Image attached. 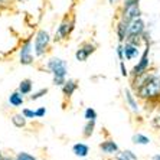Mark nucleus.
<instances>
[{
	"mask_svg": "<svg viewBox=\"0 0 160 160\" xmlns=\"http://www.w3.org/2000/svg\"><path fill=\"white\" fill-rule=\"evenodd\" d=\"M22 114L26 117V118H35V117H36V112H35L33 110H29V108H23Z\"/></svg>",
	"mask_w": 160,
	"mask_h": 160,
	"instance_id": "nucleus-24",
	"label": "nucleus"
},
{
	"mask_svg": "<svg viewBox=\"0 0 160 160\" xmlns=\"http://www.w3.org/2000/svg\"><path fill=\"white\" fill-rule=\"evenodd\" d=\"M77 89H78V84H77V81H74V79H68L62 85V92L67 98H71Z\"/></svg>",
	"mask_w": 160,
	"mask_h": 160,
	"instance_id": "nucleus-10",
	"label": "nucleus"
},
{
	"mask_svg": "<svg viewBox=\"0 0 160 160\" xmlns=\"http://www.w3.org/2000/svg\"><path fill=\"white\" fill-rule=\"evenodd\" d=\"M9 104L12 107H20L23 104V95L19 91H15L9 95Z\"/></svg>",
	"mask_w": 160,
	"mask_h": 160,
	"instance_id": "nucleus-14",
	"label": "nucleus"
},
{
	"mask_svg": "<svg viewBox=\"0 0 160 160\" xmlns=\"http://www.w3.org/2000/svg\"><path fill=\"white\" fill-rule=\"evenodd\" d=\"M108 2H110V3H111V4H112V3H114V0H108Z\"/></svg>",
	"mask_w": 160,
	"mask_h": 160,
	"instance_id": "nucleus-33",
	"label": "nucleus"
},
{
	"mask_svg": "<svg viewBox=\"0 0 160 160\" xmlns=\"http://www.w3.org/2000/svg\"><path fill=\"white\" fill-rule=\"evenodd\" d=\"M100 149L102 150L104 153H107V154H114V153L118 152V146H117V143L111 142V140H107V142L101 143Z\"/></svg>",
	"mask_w": 160,
	"mask_h": 160,
	"instance_id": "nucleus-13",
	"label": "nucleus"
},
{
	"mask_svg": "<svg viewBox=\"0 0 160 160\" xmlns=\"http://www.w3.org/2000/svg\"><path fill=\"white\" fill-rule=\"evenodd\" d=\"M137 95L144 100H153L160 97V77L159 75H147L140 87L137 88Z\"/></svg>",
	"mask_w": 160,
	"mask_h": 160,
	"instance_id": "nucleus-1",
	"label": "nucleus"
},
{
	"mask_svg": "<svg viewBox=\"0 0 160 160\" xmlns=\"http://www.w3.org/2000/svg\"><path fill=\"white\" fill-rule=\"evenodd\" d=\"M143 33H144V22H143L140 18H136L127 23V38L128 36H143Z\"/></svg>",
	"mask_w": 160,
	"mask_h": 160,
	"instance_id": "nucleus-6",
	"label": "nucleus"
},
{
	"mask_svg": "<svg viewBox=\"0 0 160 160\" xmlns=\"http://www.w3.org/2000/svg\"><path fill=\"white\" fill-rule=\"evenodd\" d=\"M32 88H33V82H32V79L26 78V79H22V81H20L18 91L22 94V95H28V94L32 92Z\"/></svg>",
	"mask_w": 160,
	"mask_h": 160,
	"instance_id": "nucleus-12",
	"label": "nucleus"
},
{
	"mask_svg": "<svg viewBox=\"0 0 160 160\" xmlns=\"http://www.w3.org/2000/svg\"><path fill=\"white\" fill-rule=\"evenodd\" d=\"M49 43H51V36L46 30L41 29L36 33L35 38V55L36 56H43L45 52L48 51Z\"/></svg>",
	"mask_w": 160,
	"mask_h": 160,
	"instance_id": "nucleus-4",
	"label": "nucleus"
},
{
	"mask_svg": "<svg viewBox=\"0 0 160 160\" xmlns=\"http://www.w3.org/2000/svg\"><path fill=\"white\" fill-rule=\"evenodd\" d=\"M133 142L136 143V144H147L150 140L146 137V136H143V134H134V136H133Z\"/></svg>",
	"mask_w": 160,
	"mask_h": 160,
	"instance_id": "nucleus-21",
	"label": "nucleus"
},
{
	"mask_svg": "<svg viewBox=\"0 0 160 160\" xmlns=\"http://www.w3.org/2000/svg\"><path fill=\"white\" fill-rule=\"evenodd\" d=\"M4 2H6V0H0V4H2V3H4Z\"/></svg>",
	"mask_w": 160,
	"mask_h": 160,
	"instance_id": "nucleus-32",
	"label": "nucleus"
},
{
	"mask_svg": "<svg viewBox=\"0 0 160 160\" xmlns=\"http://www.w3.org/2000/svg\"><path fill=\"white\" fill-rule=\"evenodd\" d=\"M84 118H85L87 121H95V120H97V111H95L94 108L88 107L85 111H84Z\"/></svg>",
	"mask_w": 160,
	"mask_h": 160,
	"instance_id": "nucleus-19",
	"label": "nucleus"
},
{
	"mask_svg": "<svg viewBox=\"0 0 160 160\" xmlns=\"http://www.w3.org/2000/svg\"><path fill=\"white\" fill-rule=\"evenodd\" d=\"M117 55H118L120 61H123V58H124V52H123V45H118V46H117Z\"/></svg>",
	"mask_w": 160,
	"mask_h": 160,
	"instance_id": "nucleus-26",
	"label": "nucleus"
},
{
	"mask_svg": "<svg viewBox=\"0 0 160 160\" xmlns=\"http://www.w3.org/2000/svg\"><path fill=\"white\" fill-rule=\"evenodd\" d=\"M35 112H36V117H38V118H42V117L46 114V108H45V107H41V108H38Z\"/></svg>",
	"mask_w": 160,
	"mask_h": 160,
	"instance_id": "nucleus-25",
	"label": "nucleus"
},
{
	"mask_svg": "<svg viewBox=\"0 0 160 160\" xmlns=\"http://www.w3.org/2000/svg\"><path fill=\"white\" fill-rule=\"evenodd\" d=\"M19 3H25V2H28V0H18Z\"/></svg>",
	"mask_w": 160,
	"mask_h": 160,
	"instance_id": "nucleus-31",
	"label": "nucleus"
},
{
	"mask_svg": "<svg viewBox=\"0 0 160 160\" xmlns=\"http://www.w3.org/2000/svg\"><path fill=\"white\" fill-rule=\"evenodd\" d=\"M0 160H15V159H12L10 156H3V157H2V159H0Z\"/></svg>",
	"mask_w": 160,
	"mask_h": 160,
	"instance_id": "nucleus-29",
	"label": "nucleus"
},
{
	"mask_svg": "<svg viewBox=\"0 0 160 160\" xmlns=\"http://www.w3.org/2000/svg\"><path fill=\"white\" fill-rule=\"evenodd\" d=\"M153 126L154 127H160V112L153 118Z\"/></svg>",
	"mask_w": 160,
	"mask_h": 160,
	"instance_id": "nucleus-27",
	"label": "nucleus"
},
{
	"mask_svg": "<svg viewBox=\"0 0 160 160\" xmlns=\"http://www.w3.org/2000/svg\"><path fill=\"white\" fill-rule=\"evenodd\" d=\"M15 160H36V157L29 154V153H26V152H20L16 154Z\"/></svg>",
	"mask_w": 160,
	"mask_h": 160,
	"instance_id": "nucleus-22",
	"label": "nucleus"
},
{
	"mask_svg": "<svg viewBox=\"0 0 160 160\" xmlns=\"http://www.w3.org/2000/svg\"><path fill=\"white\" fill-rule=\"evenodd\" d=\"M12 123L13 126L18 127V128H23V127H26V117L23 116V114H15V116H12Z\"/></svg>",
	"mask_w": 160,
	"mask_h": 160,
	"instance_id": "nucleus-16",
	"label": "nucleus"
},
{
	"mask_svg": "<svg viewBox=\"0 0 160 160\" xmlns=\"http://www.w3.org/2000/svg\"><path fill=\"white\" fill-rule=\"evenodd\" d=\"M123 52H124V58L126 59H133L138 55V45H134L131 42L126 41V45L123 46Z\"/></svg>",
	"mask_w": 160,
	"mask_h": 160,
	"instance_id": "nucleus-9",
	"label": "nucleus"
},
{
	"mask_svg": "<svg viewBox=\"0 0 160 160\" xmlns=\"http://www.w3.org/2000/svg\"><path fill=\"white\" fill-rule=\"evenodd\" d=\"M94 128H95V121H87L85 127H84V137H91L94 133Z\"/></svg>",
	"mask_w": 160,
	"mask_h": 160,
	"instance_id": "nucleus-20",
	"label": "nucleus"
},
{
	"mask_svg": "<svg viewBox=\"0 0 160 160\" xmlns=\"http://www.w3.org/2000/svg\"><path fill=\"white\" fill-rule=\"evenodd\" d=\"M72 153L78 157H87L89 153V147L87 144H84V143H75L72 146Z\"/></svg>",
	"mask_w": 160,
	"mask_h": 160,
	"instance_id": "nucleus-11",
	"label": "nucleus"
},
{
	"mask_svg": "<svg viewBox=\"0 0 160 160\" xmlns=\"http://www.w3.org/2000/svg\"><path fill=\"white\" fill-rule=\"evenodd\" d=\"M46 68H48L51 74L53 77V84L55 85H63L67 81V74H68V63L67 61L61 59V58H51L46 62Z\"/></svg>",
	"mask_w": 160,
	"mask_h": 160,
	"instance_id": "nucleus-2",
	"label": "nucleus"
},
{
	"mask_svg": "<svg viewBox=\"0 0 160 160\" xmlns=\"http://www.w3.org/2000/svg\"><path fill=\"white\" fill-rule=\"evenodd\" d=\"M2 157H3V154H2V152H0V159H2Z\"/></svg>",
	"mask_w": 160,
	"mask_h": 160,
	"instance_id": "nucleus-34",
	"label": "nucleus"
},
{
	"mask_svg": "<svg viewBox=\"0 0 160 160\" xmlns=\"http://www.w3.org/2000/svg\"><path fill=\"white\" fill-rule=\"evenodd\" d=\"M149 49H150V45L146 43V49H144V52H143L142 58H140V62L133 69L134 77H140L142 74H144L147 71V67H149Z\"/></svg>",
	"mask_w": 160,
	"mask_h": 160,
	"instance_id": "nucleus-8",
	"label": "nucleus"
},
{
	"mask_svg": "<svg viewBox=\"0 0 160 160\" xmlns=\"http://www.w3.org/2000/svg\"><path fill=\"white\" fill-rule=\"evenodd\" d=\"M116 160H137V156L131 150H124L121 153H117Z\"/></svg>",
	"mask_w": 160,
	"mask_h": 160,
	"instance_id": "nucleus-17",
	"label": "nucleus"
},
{
	"mask_svg": "<svg viewBox=\"0 0 160 160\" xmlns=\"http://www.w3.org/2000/svg\"><path fill=\"white\" fill-rule=\"evenodd\" d=\"M95 52V45H92L91 42H84L78 48V51L75 52V58L79 62H85L89 58V55H92Z\"/></svg>",
	"mask_w": 160,
	"mask_h": 160,
	"instance_id": "nucleus-7",
	"label": "nucleus"
},
{
	"mask_svg": "<svg viewBox=\"0 0 160 160\" xmlns=\"http://www.w3.org/2000/svg\"><path fill=\"white\" fill-rule=\"evenodd\" d=\"M48 92V88H42V89H39V91H38V92H33L32 94V95H30V100L32 101H35V100H39V98H42L45 95V94Z\"/></svg>",
	"mask_w": 160,
	"mask_h": 160,
	"instance_id": "nucleus-23",
	"label": "nucleus"
},
{
	"mask_svg": "<svg viewBox=\"0 0 160 160\" xmlns=\"http://www.w3.org/2000/svg\"><path fill=\"white\" fill-rule=\"evenodd\" d=\"M124 94H126V100H127V102H128V105L131 107V110H133V111H138V105H137V102L134 101L133 95H131V92H130V89H126Z\"/></svg>",
	"mask_w": 160,
	"mask_h": 160,
	"instance_id": "nucleus-18",
	"label": "nucleus"
},
{
	"mask_svg": "<svg viewBox=\"0 0 160 160\" xmlns=\"http://www.w3.org/2000/svg\"><path fill=\"white\" fill-rule=\"evenodd\" d=\"M19 59H20L22 65H30V63H33L35 58H33V53H32V41H30V39H28V41L20 46Z\"/></svg>",
	"mask_w": 160,
	"mask_h": 160,
	"instance_id": "nucleus-5",
	"label": "nucleus"
},
{
	"mask_svg": "<svg viewBox=\"0 0 160 160\" xmlns=\"http://www.w3.org/2000/svg\"><path fill=\"white\" fill-rule=\"evenodd\" d=\"M153 160H160V154H156V156H153Z\"/></svg>",
	"mask_w": 160,
	"mask_h": 160,
	"instance_id": "nucleus-30",
	"label": "nucleus"
},
{
	"mask_svg": "<svg viewBox=\"0 0 160 160\" xmlns=\"http://www.w3.org/2000/svg\"><path fill=\"white\" fill-rule=\"evenodd\" d=\"M120 68H121V75H123V77H126V75H127V69H126V67H124L123 61H121V63H120Z\"/></svg>",
	"mask_w": 160,
	"mask_h": 160,
	"instance_id": "nucleus-28",
	"label": "nucleus"
},
{
	"mask_svg": "<svg viewBox=\"0 0 160 160\" xmlns=\"http://www.w3.org/2000/svg\"><path fill=\"white\" fill-rule=\"evenodd\" d=\"M116 32H117V36H118V41L124 42V39L127 38V22L120 20L117 28H116Z\"/></svg>",
	"mask_w": 160,
	"mask_h": 160,
	"instance_id": "nucleus-15",
	"label": "nucleus"
},
{
	"mask_svg": "<svg viewBox=\"0 0 160 160\" xmlns=\"http://www.w3.org/2000/svg\"><path fill=\"white\" fill-rule=\"evenodd\" d=\"M74 28H75V18L71 15H67L62 19V22H61V25L58 26V29H56L55 41H63V39H67V38L71 35L72 30H74Z\"/></svg>",
	"mask_w": 160,
	"mask_h": 160,
	"instance_id": "nucleus-3",
	"label": "nucleus"
}]
</instances>
